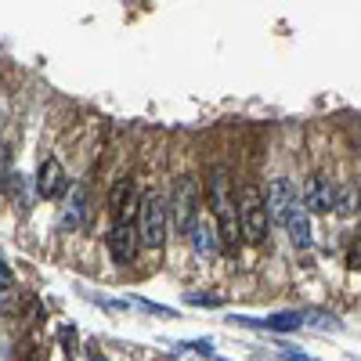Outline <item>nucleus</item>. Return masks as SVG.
Returning a JSON list of instances; mask_svg holds the SVG:
<instances>
[{
    "label": "nucleus",
    "instance_id": "423d86ee",
    "mask_svg": "<svg viewBox=\"0 0 361 361\" xmlns=\"http://www.w3.org/2000/svg\"><path fill=\"white\" fill-rule=\"evenodd\" d=\"M296 206V188L289 177H275L267 185V209H271V224H282L286 228V217L289 209Z\"/></svg>",
    "mask_w": 361,
    "mask_h": 361
},
{
    "label": "nucleus",
    "instance_id": "20e7f679",
    "mask_svg": "<svg viewBox=\"0 0 361 361\" xmlns=\"http://www.w3.org/2000/svg\"><path fill=\"white\" fill-rule=\"evenodd\" d=\"M170 217L173 228L180 235H192L199 224V180L195 177H177V188H173V202H170Z\"/></svg>",
    "mask_w": 361,
    "mask_h": 361
},
{
    "label": "nucleus",
    "instance_id": "ddd939ff",
    "mask_svg": "<svg viewBox=\"0 0 361 361\" xmlns=\"http://www.w3.org/2000/svg\"><path fill=\"white\" fill-rule=\"evenodd\" d=\"M357 209V195L350 188H336V214H354Z\"/></svg>",
    "mask_w": 361,
    "mask_h": 361
},
{
    "label": "nucleus",
    "instance_id": "0eeeda50",
    "mask_svg": "<svg viewBox=\"0 0 361 361\" xmlns=\"http://www.w3.org/2000/svg\"><path fill=\"white\" fill-rule=\"evenodd\" d=\"M228 325H250V329H267V333H293V329L307 325L304 311H282V314H267V318H228Z\"/></svg>",
    "mask_w": 361,
    "mask_h": 361
},
{
    "label": "nucleus",
    "instance_id": "9d476101",
    "mask_svg": "<svg viewBox=\"0 0 361 361\" xmlns=\"http://www.w3.org/2000/svg\"><path fill=\"white\" fill-rule=\"evenodd\" d=\"M137 206H141V202H137V195H134V180H130V177H119L116 185H112V192H109V217H112V221H127Z\"/></svg>",
    "mask_w": 361,
    "mask_h": 361
},
{
    "label": "nucleus",
    "instance_id": "f257e3e1",
    "mask_svg": "<svg viewBox=\"0 0 361 361\" xmlns=\"http://www.w3.org/2000/svg\"><path fill=\"white\" fill-rule=\"evenodd\" d=\"M209 202H214V217H217V231H221V250L224 257H238L243 243V217H238V199H231V185H228V173L214 170L209 177Z\"/></svg>",
    "mask_w": 361,
    "mask_h": 361
},
{
    "label": "nucleus",
    "instance_id": "f8f14e48",
    "mask_svg": "<svg viewBox=\"0 0 361 361\" xmlns=\"http://www.w3.org/2000/svg\"><path fill=\"white\" fill-rule=\"evenodd\" d=\"M192 238V250H195V257H202V260H209L217 250H221V231L217 228H209L206 221H199L195 224V231L188 235Z\"/></svg>",
    "mask_w": 361,
    "mask_h": 361
},
{
    "label": "nucleus",
    "instance_id": "4468645a",
    "mask_svg": "<svg viewBox=\"0 0 361 361\" xmlns=\"http://www.w3.org/2000/svg\"><path fill=\"white\" fill-rule=\"evenodd\" d=\"M304 318H307V325H314V329H340V322H336L333 314H325V311H304Z\"/></svg>",
    "mask_w": 361,
    "mask_h": 361
},
{
    "label": "nucleus",
    "instance_id": "7ed1b4c3",
    "mask_svg": "<svg viewBox=\"0 0 361 361\" xmlns=\"http://www.w3.org/2000/svg\"><path fill=\"white\" fill-rule=\"evenodd\" d=\"M137 231L145 250H163L166 243V206L156 192H148L137 206Z\"/></svg>",
    "mask_w": 361,
    "mask_h": 361
},
{
    "label": "nucleus",
    "instance_id": "9b49d317",
    "mask_svg": "<svg viewBox=\"0 0 361 361\" xmlns=\"http://www.w3.org/2000/svg\"><path fill=\"white\" fill-rule=\"evenodd\" d=\"M286 231H289L293 250H307L311 246V209H307V202L296 199V206L289 209V217H286Z\"/></svg>",
    "mask_w": 361,
    "mask_h": 361
},
{
    "label": "nucleus",
    "instance_id": "2eb2a0df",
    "mask_svg": "<svg viewBox=\"0 0 361 361\" xmlns=\"http://www.w3.org/2000/svg\"><path fill=\"white\" fill-rule=\"evenodd\" d=\"M188 304H192V307H221V304H224V296H206V293H195V296H188Z\"/></svg>",
    "mask_w": 361,
    "mask_h": 361
},
{
    "label": "nucleus",
    "instance_id": "dca6fc26",
    "mask_svg": "<svg viewBox=\"0 0 361 361\" xmlns=\"http://www.w3.org/2000/svg\"><path fill=\"white\" fill-rule=\"evenodd\" d=\"M347 264H350L354 271H361V235L354 238V246H350V253H347Z\"/></svg>",
    "mask_w": 361,
    "mask_h": 361
},
{
    "label": "nucleus",
    "instance_id": "39448f33",
    "mask_svg": "<svg viewBox=\"0 0 361 361\" xmlns=\"http://www.w3.org/2000/svg\"><path fill=\"white\" fill-rule=\"evenodd\" d=\"M137 246H141V231L127 221H112V228L105 231V250L112 257V264L119 267H130L137 260Z\"/></svg>",
    "mask_w": 361,
    "mask_h": 361
},
{
    "label": "nucleus",
    "instance_id": "1a4fd4ad",
    "mask_svg": "<svg viewBox=\"0 0 361 361\" xmlns=\"http://www.w3.org/2000/svg\"><path fill=\"white\" fill-rule=\"evenodd\" d=\"M304 202H307V209H311V214H333V209H336V185H333L329 177L314 173V177L307 180Z\"/></svg>",
    "mask_w": 361,
    "mask_h": 361
},
{
    "label": "nucleus",
    "instance_id": "6e6552de",
    "mask_svg": "<svg viewBox=\"0 0 361 361\" xmlns=\"http://www.w3.org/2000/svg\"><path fill=\"white\" fill-rule=\"evenodd\" d=\"M69 192V177L62 170V163L58 159H44L40 173H37V195L40 199H62Z\"/></svg>",
    "mask_w": 361,
    "mask_h": 361
},
{
    "label": "nucleus",
    "instance_id": "f3484780",
    "mask_svg": "<svg viewBox=\"0 0 361 361\" xmlns=\"http://www.w3.org/2000/svg\"><path fill=\"white\" fill-rule=\"evenodd\" d=\"M8 282H11V267H8V260H0V286L8 289Z\"/></svg>",
    "mask_w": 361,
    "mask_h": 361
},
{
    "label": "nucleus",
    "instance_id": "f03ea898",
    "mask_svg": "<svg viewBox=\"0 0 361 361\" xmlns=\"http://www.w3.org/2000/svg\"><path fill=\"white\" fill-rule=\"evenodd\" d=\"M238 217H243V238L250 246H260L267 238L271 209H267V195L257 185H246L243 192H238Z\"/></svg>",
    "mask_w": 361,
    "mask_h": 361
}]
</instances>
